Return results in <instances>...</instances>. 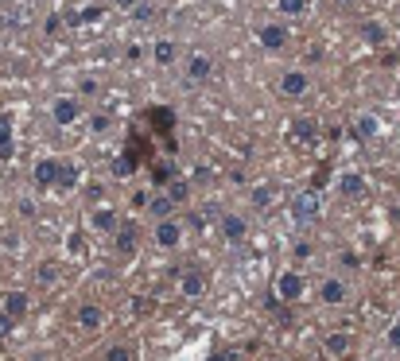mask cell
Masks as SVG:
<instances>
[{"mask_svg":"<svg viewBox=\"0 0 400 361\" xmlns=\"http://www.w3.org/2000/svg\"><path fill=\"white\" fill-rule=\"evenodd\" d=\"M152 237H156L159 249H179L183 222H179V217H163V222H156V226H152Z\"/></svg>","mask_w":400,"mask_h":361,"instance_id":"1","label":"cell"},{"mask_svg":"<svg viewBox=\"0 0 400 361\" xmlns=\"http://www.w3.org/2000/svg\"><path fill=\"white\" fill-rule=\"evenodd\" d=\"M307 291V280L299 276V272H284V276L276 280V299L280 303H299Z\"/></svg>","mask_w":400,"mask_h":361,"instance_id":"2","label":"cell"},{"mask_svg":"<svg viewBox=\"0 0 400 361\" xmlns=\"http://www.w3.org/2000/svg\"><path fill=\"white\" fill-rule=\"evenodd\" d=\"M51 117H55V124H59V129H70L74 120L82 117V101H78V97H55Z\"/></svg>","mask_w":400,"mask_h":361,"instance_id":"3","label":"cell"},{"mask_svg":"<svg viewBox=\"0 0 400 361\" xmlns=\"http://www.w3.org/2000/svg\"><path fill=\"white\" fill-rule=\"evenodd\" d=\"M136 237H140L136 222H121L117 233H113V253H117V256H133L136 253Z\"/></svg>","mask_w":400,"mask_h":361,"instance_id":"4","label":"cell"},{"mask_svg":"<svg viewBox=\"0 0 400 361\" xmlns=\"http://www.w3.org/2000/svg\"><path fill=\"white\" fill-rule=\"evenodd\" d=\"M291 217H295V222H315V217H319V194L315 191L295 194V202H291Z\"/></svg>","mask_w":400,"mask_h":361,"instance_id":"5","label":"cell"},{"mask_svg":"<svg viewBox=\"0 0 400 361\" xmlns=\"http://www.w3.org/2000/svg\"><path fill=\"white\" fill-rule=\"evenodd\" d=\"M179 291L187 295V299H202V295H206V276H202L198 268L179 272Z\"/></svg>","mask_w":400,"mask_h":361,"instance_id":"6","label":"cell"},{"mask_svg":"<svg viewBox=\"0 0 400 361\" xmlns=\"http://www.w3.org/2000/svg\"><path fill=\"white\" fill-rule=\"evenodd\" d=\"M307 90H311V78H307L304 70H288L280 78V94L284 97H304Z\"/></svg>","mask_w":400,"mask_h":361,"instance_id":"7","label":"cell"},{"mask_svg":"<svg viewBox=\"0 0 400 361\" xmlns=\"http://www.w3.org/2000/svg\"><path fill=\"white\" fill-rule=\"evenodd\" d=\"M256 36H261V47L265 51H284L288 47V27L284 24H265Z\"/></svg>","mask_w":400,"mask_h":361,"instance_id":"8","label":"cell"},{"mask_svg":"<svg viewBox=\"0 0 400 361\" xmlns=\"http://www.w3.org/2000/svg\"><path fill=\"white\" fill-rule=\"evenodd\" d=\"M27 307H31V299H27V291H8V295H4V303H0V311L8 315L12 323H20V319H24V315H27Z\"/></svg>","mask_w":400,"mask_h":361,"instance_id":"9","label":"cell"},{"mask_svg":"<svg viewBox=\"0 0 400 361\" xmlns=\"http://www.w3.org/2000/svg\"><path fill=\"white\" fill-rule=\"evenodd\" d=\"M55 175H59V159H39L31 168V179H36L39 191H51L55 187Z\"/></svg>","mask_w":400,"mask_h":361,"instance_id":"10","label":"cell"},{"mask_svg":"<svg viewBox=\"0 0 400 361\" xmlns=\"http://www.w3.org/2000/svg\"><path fill=\"white\" fill-rule=\"evenodd\" d=\"M74 187H78V168H74V163H66V159H59V175H55V187H51V191L70 194Z\"/></svg>","mask_w":400,"mask_h":361,"instance_id":"11","label":"cell"},{"mask_svg":"<svg viewBox=\"0 0 400 361\" xmlns=\"http://www.w3.org/2000/svg\"><path fill=\"white\" fill-rule=\"evenodd\" d=\"M101 323H105V311H101L97 303H82V307H78V326H82V330H101Z\"/></svg>","mask_w":400,"mask_h":361,"instance_id":"12","label":"cell"},{"mask_svg":"<svg viewBox=\"0 0 400 361\" xmlns=\"http://www.w3.org/2000/svg\"><path fill=\"white\" fill-rule=\"evenodd\" d=\"M16 156V144H12V117L0 113V163H8Z\"/></svg>","mask_w":400,"mask_h":361,"instance_id":"13","label":"cell"},{"mask_svg":"<svg viewBox=\"0 0 400 361\" xmlns=\"http://www.w3.org/2000/svg\"><path fill=\"white\" fill-rule=\"evenodd\" d=\"M187 74H191V82H206L210 74H214V59H210V55H191Z\"/></svg>","mask_w":400,"mask_h":361,"instance_id":"14","label":"cell"},{"mask_svg":"<svg viewBox=\"0 0 400 361\" xmlns=\"http://www.w3.org/2000/svg\"><path fill=\"white\" fill-rule=\"evenodd\" d=\"M249 233V226H245V217H237V214H226L222 217V237L230 241V245H237V241Z\"/></svg>","mask_w":400,"mask_h":361,"instance_id":"15","label":"cell"},{"mask_svg":"<svg viewBox=\"0 0 400 361\" xmlns=\"http://www.w3.org/2000/svg\"><path fill=\"white\" fill-rule=\"evenodd\" d=\"M338 191L346 194V198H358V194H365V175H358V171H346V175H338Z\"/></svg>","mask_w":400,"mask_h":361,"instance_id":"16","label":"cell"},{"mask_svg":"<svg viewBox=\"0 0 400 361\" xmlns=\"http://www.w3.org/2000/svg\"><path fill=\"white\" fill-rule=\"evenodd\" d=\"M90 226L101 229V233H117V210H109V206H101V210H94V217H90Z\"/></svg>","mask_w":400,"mask_h":361,"instance_id":"17","label":"cell"},{"mask_svg":"<svg viewBox=\"0 0 400 361\" xmlns=\"http://www.w3.org/2000/svg\"><path fill=\"white\" fill-rule=\"evenodd\" d=\"M144 206H148V214L156 217V222H163V217H175V206H171L168 194H152Z\"/></svg>","mask_w":400,"mask_h":361,"instance_id":"18","label":"cell"},{"mask_svg":"<svg viewBox=\"0 0 400 361\" xmlns=\"http://www.w3.org/2000/svg\"><path fill=\"white\" fill-rule=\"evenodd\" d=\"M323 349H327V358H346L350 353V334H327L323 338Z\"/></svg>","mask_w":400,"mask_h":361,"instance_id":"19","label":"cell"},{"mask_svg":"<svg viewBox=\"0 0 400 361\" xmlns=\"http://www.w3.org/2000/svg\"><path fill=\"white\" fill-rule=\"evenodd\" d=\"M362 36H365V43H373V47H381L388 39V27L381 24V20H365L362 24Z\"/></svg>","mask_w":400,"mask_h":361,"instance_id":"20","label":"cell"},{"mask_svg":"<svg viewBox=\"0 0 400 361\" xmlns=\"http://www.w3.org/2000/svg\"><path fill=\"white\" fill-rule=\"evenodd\" d=\"M319 295H323V303H346V284L330 276V280H323V291Z\"/></svg>","mask_w":400,"mask_h":361,"instance_id":"21","label":"cell"},{"mask_svg":"<svg viewBox=\"0 0 400 361\" xmlns=\"http://www.w3.org/2000/svg\"><path fill=\"white\" fill-rule=\"evenodd\" d=\"M163 194L171 198V206H183L187 198H191V183H183V179H171L168 187H163Z\"/></svg>","mask_w":400,"mask_h":361,"instance_id":"22","label":"cell"},{"mask_svg":"<svg viewBox=\"0 0 400 361\" xmlns=\"http://www.w3.org/2000/svg\"><path fill=\"white\" fill-rule=\"evenodd\" d=\"M354 133L362 136V140H373V136L381 133V129H377V117L373 113H362V117L354 120Z\"/></svg>","mask_w":400,"mask_h":361,"instance_id":"23","label":"cell"},{"mask_svg":"<svg viewBox=\"0 0 400 361\" xmlns=\"http://www.w3.org/2000/svg\"><path fill=\"white\" fill-rule=\"evenodd\" d=\"M136 163H140V159H136V152L129 148V152H124V156L117 159V163H113V175H117V179H129V175L136 171Z\"/></svg>","mask_w":400,"mask_h":361,"instance_id":"24","label":"cell"},{"mask_svg":"<svg viewBox=\"0 0 400 361\" xmlns=\"http://www.w3.org/2000/svg\"><path fill=\"white\" fill-rule=\"evenodd\" d=\"M175 55H179V51H175V43H168V39H159L156 47H152V59H156L159 66H171V62H175Z\"/></svg>","mask_w":400,"mask_h":361,"instance_id":"25","label":"cell"},{"mask_svg":"<svg viewBox=\"0 0 400 361\" xmlns=\"http://www.w3.org/2000/svg\"><path fill=\"white\" fill-rule=\"evenodd\" d=\"M291 129H295V140H304V144H311V140H315V120H311V117L295 120Z\"/></svg>","mask_w":400,"mask_h":361,"instance_id":"26","label":"cell"},{"mask_svg":"<svg viewBox=\"0 0 400 361\" xmlns=\"http://www.w3.org/2000/svg\"><path fill=\"white\" fill-rule=\"evenodd\" d=\"M36 276H39V284H47V288H51V284L59 280V265H55V260H43V265H39V272H36Z\"/></svg>","mask_w":400,"mask_h":361,"instance_id":"27","label":"cell"},{"mask_svg":"<svg viewBox=\"0 0 400 361\" xmlns=\"http://www.w3.org/2000/svg\"><path fill=\"white\" fill-rule=\"evenodd\" d=\"M109 129H113V117H109V113H94V117H90V133L101 136V133H109Z\"/></svg>","mask_w":400,"mask_h":361,"instance_id":"28","label":"cell"},{"mask_svg":"<svg viewBox=\"0 0 400 361\" xmlns=\"http://www.w3.org/2000/svg\"><path fill=\"white\" fill-rule=\"evenodd\" d=\"M276 8H280L284 16H304L307 0H276Z\"/></svg>","mask_w":400,"mask_h":361,"instance_id":"29","label":"cell"},{"mask_svg":"<svg viewBox=\"0 0 400 361\" xmlns=\"http://www.w3.org/2000/svg\"><path fill=\"white\" fill-rule=\"evenodd\" d=\"M105 361H136V353H133V346H109Z\"/></svg>","mask_w":400,"mask_h":361,"instance_id":"30","label":"cell"},{"mask_svg":"<svg viewBox=\"0 0 400 361\" xmlns=\"http://www.w3.org/2000/svg\"><path fill=\"white\" fill-rule=\"evenodd\" d=\"M62 27H66V16H59V12H55V16H47V24H43V31H47V36L55 39V36H62Z\"/></svg>","mask_w":400,"mask_h":361,"instance_id":"31","label":"cell"},{"mask_svg":"<svg viewBox=\"0 0 400 361\" xmlns=\"http://www.w3.org/2000/svg\"><path fill=\"white\" fill-rule=\"evenodd\" d=\"M152 16H156V8H152L148 0H140V4L133 8V20H140V24H144V20H152Z\"/></svg>","mask_w":400,"mask_h":361,"instance_id":"32","label":"cell"},{"mask_svg":"<svg viewBox=\"0 0 400 361\" xmlns=\"http://www.w3.org/2000/svg\"><path fill=\"white\" fill-rule=\"evenodd\" d=\"M311 253H315V245H311V241H295V249H291V256H295V260H307Z\"/></svg>","mask_w":400,"mask_h":361,"instance_id":"33","label":"cell"},{"mask_svg":"<svg viewBox=\"0 0 400 361\" xmlns=\"http://www.w3.org/2000/svg\"><path fill=\"white\" fill-rule=\"evenodd\" d=\"M268 198H272V187H256V191H253V206H256V210H265Z\"/></svg>","mask_w":400,"mask_h":361,"instance_id":"34","label":"cell"},{"mask_svg":"<svg viewBox=\"0 0 400 361\" xmlns=\"http://www.w3.org/2000/svg\"><path fill=\"white\" fill-rule=\"evenodd\" d=\"M171 171H175L171 163H159V168L152 171V179H156V187H163V183H168V175H171Z\"/></svg>","mask_w":400,"mask_h":361,"instance_id":"35","label":"cell"},{"mask_svg":"<svg viewBox=\"0 0 400 361\" xmlns=\"http://www.w3.org/2000/svg\"><path fill=\"white\" fill-rule=\"evenodd\" d=\"M385 342H388V349H400V323H392V326H388Z\"/></svg>","mask_w":400,"mask_h":361,"instance_id":"36","label":"cell"},{"mask_svg":"<svg viewBox=\"0 0 400 361\" xmlns=\"http://www.w3.org/2000/svg\"><path fill=\"white\" fill-rule=\"evenodd\" d=\"M78 90H82L85 97H94L97 90H101V85H97V78H82V82H78Z\"/></svg>","mask_w":400,"mask_h":361,"instance_id":"37","label":"cell"},{"mask_svg":"<svg viewBox=\"0 0 400 361\" xmlns=\"http://www.w3.org/2000/svg\"><path fill=\"white\" fill-rule=\"evenodd\" d=\"M66 249H70V253H82V229H74L70 237H66Z\"/></svg>","mask_w":400,"mask_h":361,"instance_id":"38","label":"cell"},{"mask_svg":"<svg viewBox=\"0 0 400 361\" xmlns=\"http://www.w3.org/2000/svg\"><path fill=\"white\" fill-rule=\"evenodd\" d=\"M12 319H8V315H4V311H0V342H4V338H8V334H12Z\"/></svg>","mask_w":400,"mask_h":361,"instance_id":"39","label":"cell"},{"mask_svg":"<svg viewBox=\"0 0 400 361\" xmlns=\"http://www.w3.org/2000/svg\"><path fill=\"white\" fill-rule=\"evenodd\" d=\"M133 311H136V315H148V311H152V299H144V295H136V299H133Z\"/></svg>","mask_w":400,"mask_h":361,"instance_id":"40","label":"cell"},{"mask_svg":"<svg viewBox=\"0 0 400 361\" xmlns=\"http://www.w3.org/2000/svg\"><path fill=\"white\" fill-rule=\"evenodd\" d=\"M187 222H191L194 229H206V222H202V214H187Z\"/></svg>","mask_w":400,"mask_h":361,"instance_id":"41","label":"cell"},{"mask_svg":"<svg viewBox=\"0 0 400 361\" xmlns=\"http://www.w3.org/2000/svg\"><path fill=\"white\" fill-rule=\"evenodd\" d=\"M20 214H24V217H36V202H20Z\"/></svg>","mask_w":400,"mask_h":361,"instance_id":"42","label":"cell"},{"mask_svg":"<svg viewBox=\"0 0 400 361\" xmlns=\"http://www.w3.org/2000/svg\"><path fill=\"white\" fill-rule=\"evenodd\" d=\"M113 4H117V8H136L140 0H113Z\"/></svg>","mask_w":400,"mask_h":361,"instance_id":"43","label":"cell"},{"mask_svg":"<svg viewBox=\"0 0 400 361\" xmlns=\"http://www.w3.org/2000/svg\"><path fill=\"white\" fill-rule=\"evenodd\" d=\"M206 361H233V353H210Z\"/></svg>","mask_w":400,"mask_h":361,"instance_id":"44","label":"cell"},{"mask_svg":"<svg viewBox=\"0 0 400 361\" xmlns=\"http://www.w3.org/2000/svg\"><path fill=\"white\" fill-rule=\"evenodd\" d=\"M276 361H291V358H276Z\"/></svg>","mask_w":400,"mask_h":361,"instance_id":"45","label":"cell"},{"mask_svg":"<svg viewBox=\"0 0 400 361\" xmlns=\"http://www.w3.org/2000/svg\"><path fill=\"white\" fill-rule=\"evenodd\" d=\"M338 4H350V0H338Z\"/></svg>","mask_w":400,"mask_h":361,"instance_id":"46","label":"cell"}]
</instances>
